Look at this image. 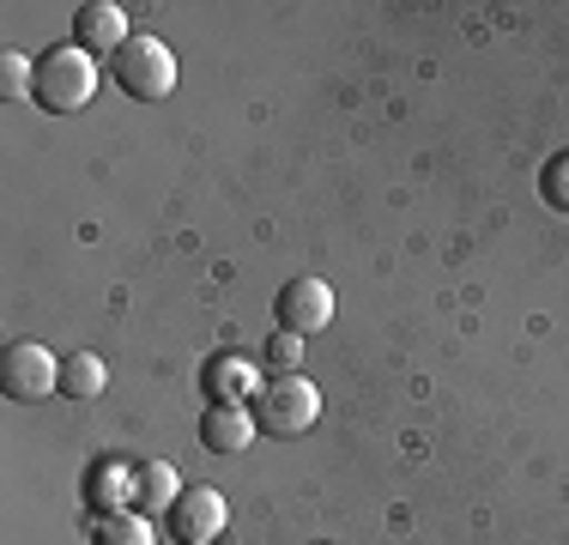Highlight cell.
<instances>
[{
    "label": "cell",
    "mask_w": 569,
    "mask_h": 545,
    "mask_svg": "<svg viewBox=\"0 0 569 545\" xmlns=\"http://www.w3.org/2000/svg\"><path fill=\"white\" fill-rule=\"evenodd\" d=\"M103 388H110V364H103L98 351H73V358L61 364V394L67 400H98Z\"/></svg>",
    "instance_id": "cell-12"
},
{
    "label": "cell",
    "mask_w": 569,
    "mask_h": 545,
    "mask_svg": "<svg viewBox=\"0 0 569 545\" xmlns=\"http://www.w3.org/2000/svg\"><path fill=\"white\" fill-rule=\"evenodd\" d=\"M254 413L249 406H207L200 413V448L207 455H242V448L254 443Z\"/></svg>",
    "instance_id": "cell-10"
},
{
    "label": "cell",
    "mask_w": 569,
    "mask_h": 545,
    "mask_svg": "<svg viewBox=\"0 0 569 545\" xmlns=\"http://www.w3.org/2000/svg\"><path fill=\"white\" fill-rule=\"evenodd\" d=\"M249 413H254V425H261L267 436H303L321 418V394H316V382H309L303 370H291V376L261 382V394L249 400Z\"/></svg>",
    "instance_id": "cell-3"
},
{
    "label": "cell",
    "mask_w": 569,
    "mask_h": 545,
    "mask_svg": "<svg viewBox=\"0 0 569 545\" xmlns=\"http://www.w3.org/2000/svg\"><path fill=\"white\" fill-rule=\"evenodd\" d=\"M91 545H158V539H152V522L140 509H128V515H98L91 522Z\"/></svg>",
    "instance_id": "cell-13"
},
{
    "label": "cell",
    "mask_w": 569,
    "mask_h": 545,
    "mask_svg": "<svg viewBox=\"0 0 569 545\" xmlns=\"http://www.w3.org/2000/svg\"><path fill=\"white\" fill-rule=\"evenodd\" d=\"M164 522H170L176 545H212L230 522V503H224L219 485H182V497L170 503Z\"/></svg>",
    "instance_id": "cell-5"
},
{
    "label": "cell",
    "mask_w": 569,
    "mask_h": 545,
    "mask_svg": "<svg viewBox=\"0 0 569 545\" xmlns=\"http://www.w3.org/2000/svg\"><path fill=\"white\" fill-rule=\"evenodd\" d=\"M539 195H546V207L569 212V152H558V158L539 164Z\"/></svg>",
    "instance_id": "cell-16"
},
{
    "label": "cell",
    "mask_w": 569,
    "mask_h": 545,
    "mask_svg": "<svg viewBox=\"0 0 569 545\" xmlns=\"http://www.w3.org/2000/svg\"><path fill=\"white\" fill-rule=\"evenodd\" d=\"M128 12L116 7V0H86V7L73 12V43L91 54V61H116V49L128 43Z\"/></svg>",
    "instance_id": "cell-8"
},
{
    "label": "cell",
    "mask_w": 569,
    "mask_h": 545,
    "mask_svg": "<svg viewBox=\"0 0 569 545\" xmlns=\"http://www.w3.org/2000/svg\"><path fill=\"white\" fill-rule=\"evenodd\" d=\"M31 86H37V61L19 54V49H7L0 54V98L19 103V98H31Z\"/></svg>",
    "instance_id": "cell-14"
},
{
    "label": "cell",
    "mask_w": 569,
    "mask_h": 545,
    "mask_svg": "<svg viewBox=\"0 0 569 545\" xmlns=\"http://www.w3.org/2000/svg\"><path fill=\"white\" fill-rule=\"evenodd\" d=\"M0 394L19 400V406L61 394V358L43 346V339H12V346L0 351Z\"/></svg>",
    "instance_id": "cell-4"
},
{
    "label": "cell",
    "mask_w": 569,
    "mask_h": 545,
    "mask_svg": "<svg viewBox=\"0 0 569 545\" xmlns=\"http://www.w3.org/2000/svg\"><path fill=\"white\" fill-rule=\"evenodd\" d=\"M200 394H207V406H249L261 394V376L242 351H212L200 364Z\"/></svg>",
    "instance_id": "cell-7"
},
{
    "label": "cell",
    "mask_w": 569,
    "mask_h": 545,
    "mask_svg": "<svg viewBox=\"0 0 569 545\" xmlns=\"http://www.w3.org/2000/svg\"><path fill=\"white\" fill-rule=\"evenodd\" d=\"M98 98V61H91L79 43H56L37 54V86H31V103L49 109V116H73Z\"/></svg>",
    "instance_id": "cell-1"
},
{
    "label": "cell",
    "mask_w": 569,
    "mask_h": 545,
    "mask_svg": "<svg viewBox=\"0 0 569 545\" xmlns=\"http://www.w3.org/2000/svg\"><path fill=\"white\" fill-rule=\"evenodd\" d=\"M86 509L91 515H128L133 509V460L128 455H98L86 467Z\"/></svg>",
    "instance_id": "cell-9"
},
{
    "label": "cell",
    "mask_w": 569,
    "mask_h": 545,
    "mask_svg": "<svg viewBox=\"0 0 569 545\" xmlns=\"http://www.w3.org/2000/svg\"><path fill=\"white\" fill-rule=\"evenodd\" d=\"M110 73H116V86L128 91L133 103H164L170 91H176V54H170V43H164V37H152V31H133L128 43L116 49Z\"/></svg>",
    "instance_id": "cell-2"
},
{
    "label": "cell",
    "mask_w": 569,
    "mask_h": 545,
    "mask_svg": "<svg viewBox=\"0 0 569 545\" xmlns=\"http://www.w3.org/2000/svg\"><path fill=\"white\" fill-rule=\"evenodd\" d=\"M261 358L273 364V376H291L297 364H303V334H284V327H273V334H267V346H261Z\"/></svg>",
    "instance_id": "cell-15"
},
{
    "label": "cell",
    "mask_w": 569,
    "mask_h": 545,
    "mask_svg": "<svg viewBox=\"0 0 569 545\" xmlns=\"http://www.w3.org/2000/svg\"><path fill=\"white\" fill-rule=\"evenodd\" d=\"M273 316H279V327L284 334H321V327L333 321V285L328 279H284L279 285V297H273Z\"/></svg>",
    "instance_id": "cell-6"
},
{
    "label": "cell",
    "mask_w": 569,
    "mask_h": 545,
    "mask_svg": "<svg viewBox=\"0 0 569 545\" xmlns=\"http://www.w3.org/2000/svg\"><path fill=\"white\" fill-rule=\"evenodd\" d=\"M176 497H182V479H176L170 460H158V455L133 460V509L140 515H170Z\"/></svg>",
    "instance_id": "cell-11"
}]
</instances>
